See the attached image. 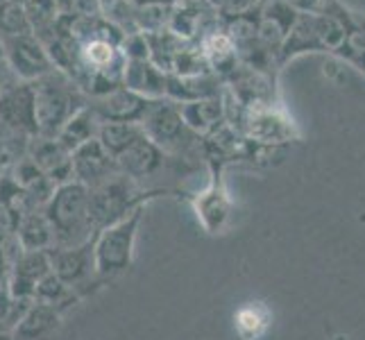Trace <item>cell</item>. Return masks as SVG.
Segmentation results:
<instances>
[{"instance_id": "cell-14", "label": "cell", "mask_w": 365, "mask_h": 340, "mask_svg": "<svg viewBox=\"0 0 365 340\" xmlns=\"http://www.w3.org/2000/svg\"><path fill=\"white\" fill-rule=\"evenodd\" d=\"M297 14L299 11L288 5L286 0H266L259 11L257 41L272 50L274 55H279V48L284 46L286 36L291 34Z\"/></svg>"}, {"instance_id": "cell-12", "label": "cell", "mask_w": 365, "mask_h": 340, "mask_svg": "<svg viewBox=\"0 0 365 340\" xmlns=\"http://www.w3.org/2000/svg\"><path fill=\"white\" fill-rule=\"evenodd\" d=\"M89 103L103 123H138L141 125V120L145 118V113L155 100H148L130 89H125V86H118L114 91L89 100Z\"/></svg>"}, {"instance_id": "cell-33", "label": "cell", "mask_w": 365, "mask_h": 340, "mask_svg": "<svg viewBox=\"0 0 365 340\" xmlns=\"http://www.w3.org/2000/svg\"><path fill=\"white\" fill-rule=\"evenodd\" d=\"M130 3H132V0H130Z\"/></svg>"}, {"instance_id": "cell-6", "label": "cell", "mask_w": 365, "mask_h": 340, "mask_svg": "<svg viewBox=\"0 0 365 340\" xmlns=\"http://www.w3.org/2000/svg\"><path fill=\"white\" fill-rule=\"evenodd\" d=\"M234 130L243 134L245 138L261 145H274L284 148L286 143L299 141V132L295 128L293 118L288 116L286 109L274 103L266 107L243 109L241 118L236 120Z\"/></svg>"}, {"instance_id": "cell-15", "label": "cell", "mask_w": 365, "mask_h": 340, "mask_svg": "<svg viewBox=\"0 0 365 340\" xmlns=\"http://www.w3.org/2000/svg\"><path fill=\"white\" fill-rule=\"evenodd\" d=\"M73 180L84 184L86 188H93L98 184H103L105 180L114 177L118 170L114 157L100 145V141H89L82 148L73 150Z\"/></svg>"}, {"instance_id": "cell-29", "label": "cell", "mask_w": 365, "mask_h": 340, "mask_svg": "<svg viewBox=\"0 0 365 340\" xmlns=\"http://www.w3.org/2000/svg\"><path fill=\"white\" fill-rule=\"evenodd\" d=\"M175 0H132L134 7H141V5H173Z\"/></svg>"}, {"instance_id": "cell-5", "label": "cell", "mask_w": 365, "mask_h": 340, "mask_svg": "<svg viewBox=\"0 0 365 340\" xmlns=\"http://www.w3.org/2000/svg\"><path fill=\"white\" fill-rule=\"evenodd\" d=\"M168 195L163 191H145L143 186H138L128 175L116 172L114 177L105 180L89 188V213H91V225L96 234L105 230L107 225L116 222L138 207L153 202L155 197Z\"/></svg>"}, {"instance_id": "cell-31", "label": "cell", "mask_w": 365, "mask_h": 340, "mask_svg": "<svg viewBox=\"0 0 365 340\" xmlns=\"http://www.w3.org/2000/svg\"><path fill=\"white\" fill-rule=\"evenodd\" d=\"M0 340H11V334H3V331H0Z\"/></svg>"}, {"instance_id": "cell-28", "label": "cell", "mask_w": 365, "mask_h": 340, "mask_svg": "<svg viewBox=\"0 0 365 340\" xmlns=\"http://www.w3.org/2000/svg\"><path fill=\"white\" fill-rule=\"evenodd\" d=\"M28 306H30V302L11 297V293L5 286L3 291H0V331L11 334V329L19 324V320L23 318V313Z\"/></svg>"}, {"instance_id": "cell-7", "label": "cell", "mask_w": 365, "mask_h": 340, "mask_svg": "<svg viewBox=\"0 0 365 340\" xmlns=\"http://www.w3.org/2000/svg\"><path fill=\"white\" fill-rule=\"evenodd\" d=\"M96 238V236H93ZM93 238L80 245L71 247H50V270L55 277H59L73 291H78L80 297H86L93 293L96 288H103L105 284L98 279L96 274V254H93Z\"/></svg>"}, {"instance_id": "cell-3", "label": "cell", "mask_w": 365, "mask_h": 340, "mask_svg": "<svg viewBox=\"0 0 365 340\" xmlns=\"http://www.w3.org/2000/svg\"><path fill=\"white\" fill-rule=\"evenodd\" d=\"M145 207L134 209L130 216L107 225L93 238V254H96V274L103 284L125 274L134 263L136 257V238L141 227Z\"/></svg>"}, {"instance_id": "cell-4", "label": "cell", "mask_w": 365, "mask_h": 340, "mask_svg": "<svg viewBox=\"0 0 365 340\" xmlns=\"http://www.w3.org/2000/svg\"><path fill=\"white\" fill-rule=\"evenodd\" d=\"M145 136L157 148L173 159L191 163L195 157L205 161L202 155V136H197L186 128V123L180 113V107L170 100H155L150 105L145 118L141 120Z\"/></svg>"}, {"instance_id": "cell-2", "label": "cell", "mask_w": 365, "mask_h": 340, "mask_svg": "<svg viewBox=\"0 0 365 340\" xmlns=\"http://www.w3.org/2000/svg\"><path fill=\"white\" fill-rule=\"evenodd\" d=\"M32 91L36 134L39 136H57L61 125L82 105L89 103L86 96L78 89V84L57 68L32 82Z\"/></svg>"}, {"instance_id": "cell-10", "label": "cell", "mask_w": 365, "mask_h": 340, "mask_svg": "<svg viewBox=\"0 0 365 340\" xmlns=\"http://www.w3.org/2000/svg\"><path fill=\"white\" fill-rule=\"evenodd\" d=\"M0 130L23 138L36 136L32 82L16 80L0 93Z\"/></svg>"}, {"instance_id": "cell-25", "label": "cell", "mask_w": 365, "mask_h": 340, "mask_svg": "<svg viewBox=\"0 0 365 340\" xmlns=\"http://www.w3.org/2000/svg\"><path fill=\"white\" fill-rule=\"evenodd\" d=\"M80 299H82L80 293H78V291H73L71 286H66V284L61 282L59 277H55L53 272H50L48 277H43L41 284L36 286L34 297H32V302H41V304L55 306V309H59L61 313H66L68 309H73Z\"/></svg>"}, {"instance_id": "cell-23", "label": "cell", "mask_w": 365, "mask_h": 340, "mask_svg": "<svg viewBox=\"0 0 365 340\" xmlns=\"http://www.w3.org/2000/svg\"><path fill=\"white\" fill-rule=\"evenodd\" d=\"M14 236L19 238L25 252H48L50 247H55L53 227L46 218L43 207H36L25 213L16 225Z\"/></svg>"}, {"instance_id": "cell-30", "label": "cell", "mask_w": 365, "mask_h": 340, "mask_svg": "<svg viewBox=\"0 0 365 340\" xmlns=\"http://www.w3.org/2000/svg\"><path fill=\"white\" fill-rule=\"evenodd\" d=\"M5 61V48H3V39H0V64Z\"/></svg>"}, {"instance_id": "cell-1", "label": "cell", "mask_w": 365, "mask_h": 340, "mask_svg": "<svg viewBox=\"0 0 365 340\" xmlns=\"http://www.w3.org/2000/svg\"><path fill=\"white\" fill-rule=\"evenodd\" d=\"M43 213L59 247L80 245L96 236L89 213V188L80 182L59 184L43 205Z\"/></svg>"}, {"instance_id": "cell-26", "label": "cell", "mask_w": 365, "mask_h": 340, "mask_svg": "<svg viewBox=\"0 0 365 340\" xmlns=\"http://www.w3.org/2000/svg\"><path fill=\"white\" fill-rule=\"evenodd\" d=\"M268 324H270V316L261 304H247L243 309H238L236 316H234L236 334L241 336L243 340L261 338L263 334H266Z\"/></svg>"}, {"instance_id": "cell-8", "label": "cell", "mask_w": 365, "mask_h": 340, "mask_svg": "<svg viewBox=\"0 0 365 340\" xmlns=\"http://www.w3.org/2000/svg\"><path fill=\"white\" fill-rule=\"evenodd\" d=\"M222 170L225 168L209 166V184L202 191L188 195V202H191L200 225L209 234H222L232 222V213H234V205L227 186H225Z\"/></svg>"}, {"instance_id": "cell-17", "label": "cell", "mask_w": 365, "mask_h": 340, "mask_svg": "<svg viewBox=\"0 0 365 340\" xmlns=\"http://www.w3.org/2000/svg\"><path fill=\"white\" fill-rule=\"evenodd\" d=\"M197 48H200V53L205 55L209 71L216 75V78H220L222 82L236 71V66H238V48L232 41V36L222 30L220 21L209 25V28L200 34Z\"/></svg>"}, {"instance_id": "cell-19", "label": "cell", "mask_w": 365, "mask_h": 340, "mask_svg": "<svg viewBox=\"0 0 365 340\" xmlns=\"http://www.w3.org/2000/svg\"><path fill=\"white\" fill-rule=\"evenodd\" d=\"M123 86L148 100H166L168 73H163L150 59H128L123 73Z\"/></svg>"}, {"instance_id": "cell-27", "label": "cell", "mask_w": 365, "mask_h": 340, "mask_svg": "<svg viewBox=\"0 0 365 340\" xmlns=\"http://www.w3.org/2000/svg\"><path fill=\"white\" fill-rule=\"evenodd\" d=\"M32 32L21 0H0V39Z\"/></svg>"}, {"instance_id": "cell-21", "label": "cell", "mask_w": 365, "mask_h": 340, "mask_svg": "<svg viewBox=\"0 0 365 340\" xmlns=\"http://www.w3.org/2000/svg\"><path fill=\"white\" fill-rule=\"evenodd\" d=\"M100 125H103V120H100V116L91 107V103H86L75 111L64 125H61V130L57 132L55 138L68 150V153H73V150L82 148L84 143L96 141L98 132H100Z\"/></svg>"}, {"instance_id": "cell-22", "label": "cell", "mask_w": 365, "mask_h": 340, "mask_svg": "<svg viewBox=\"0 0 365 340\" xmlns=\"http://www.w3.org/2000/svg\"><path fill=\"white\" fill-rule=\"evenodd\" d=\"M220 96L178 105L182 118L186 123V128L191 132H195L197 136H207L209 132L220 128V125L225 123V107H222V98Z\"/></svg>"}, {"instance_id": "cell-16", "label": "cell", "mask_w": 365, "mask_h": 340, "mask_svg": "<svg viewBox=\"0 0 365 340\" xmlns=\"http://www.w3.org/2000/svg\"><path fill=\"white\" fill-rule=\"evenodd\" d=\"M50 272V259L48 252H21L19 259L11 263L9 274H7V291L11 297L32 302L36 286L41 284L43 277Z\"/></svg>"}, {"instance_id": "cell-9", "label": "cell", "mask_w": 365, "mask_h": 340, "mask_svg": "<svg viewBox=\"0 0 365 340\" xmlns=\"http://www.w3.org/2000/svg\"><path fill=\"white\" fill-rule=\"evenodd\" d=\"M5 61L21 82H36L50 71H55L41 39L34 32L3 36Z\"/></svg>"}, {"instance_id": "cell-18", "label": "cell", "mask_w": 365, "mask_h": 340, "mask_svg": "<svg viewBox=\"0 0 365 340\" xmlns=\"http://www.w3.org/2000/svg\"><path fill=\"white\" fill-rule=\"evenodd\" d=\"M66 313L55 306L41 304V302H30L23 318L11 329V340H55L61 329Z\"/></svg>"}, {"instance_id": "cell-20", "label": "cell", "mask_w": 365, "mask_h": 340, "mask_svg": "<svg viewBox=\"0 0 365 340\" xmlns=\"http://www.w3.org/2000/svg\"><path fill=\"white\" fill-rule=\"evenodd\" d=\"M222 80L213 73L202 75H168L166 100L175 105L193 103V100L216 98L222 93Z\"/></svg>"}, {"instance_id": "cell-24", "label": "cell", "mask_w": 365, "mask_h": 340, "mask_svg": "<svg viewBox=\"0 0 365 340\" xmlns=\"http://www.w3.org/2000/svg\"><path fill=\"white\" fill-rule=\"evenodd\" d=\"M143 136L145 132L138 123H103L98 132V141L116 161L120 153H125L132 143H136Z\"/></svg>"}, {"instance_id": "cell-11", "label": "cell", "mask_w": 365, "mask_h": 340, "mask_svg": "<svg viewBox=\"0 0 365 340\" xmlns=\"http://www.w3.org/2000/svg\"><path fill=\"white\" fill-rule=\"evenodd\" d=\"M178 161L180 159L168 157L161 148H157L150 141L148 136H143L116 157V166L123 175H128L130 180H134L138 186L145 188V182L155 180L161 170L170 168L173 163H178Z\"/></svg>"}, {"instance_id": "cell-32", "label": "cell", "mask_w": 365, "mask_h": 340, "mask_svg": "<svg viewBox=\"0 0 365 340\" xmlns=\"http://www.w3.org/2000/svg\"><path fill=\"white\" fill-rule=\"evenodd\" d=\"M5 286H7L5 282H0V291H3V288H5Z\"/></svg>"}, {"instance_id": "cell-13", "label": "cell", "mask_w": 365, "mask_h": 340, "mask_svg": "<svg viewBox=\"0 0 365 340\" xmlns=\"http://www.w3.org/2000/svg\"><path fill=\"white\" fill-rule=\"evenodd\" d=\"M25 155L39 166V170L55 186L73 182V153H68L55 136H32Z\"/></svg>"}]
</instances>
